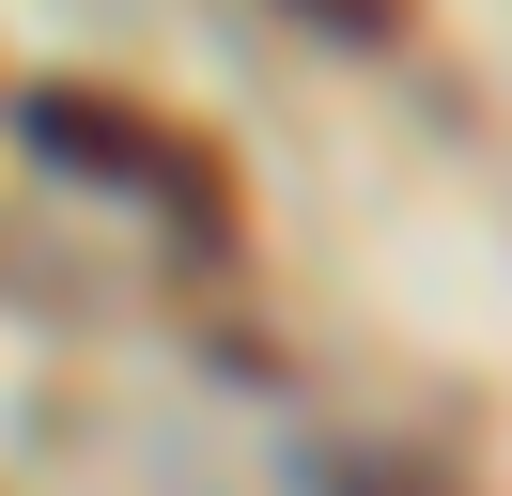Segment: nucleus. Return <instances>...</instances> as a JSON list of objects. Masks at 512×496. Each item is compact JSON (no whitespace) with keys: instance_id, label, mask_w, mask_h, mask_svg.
Here are the masks:
<instances>
[{"instance_id":"1","label":"nucleus","mask_w":512,"mask_h":496,"mask_svg":"<svg viewBox=\"0 0 512 496\" xmlns=\"http://www.w3.org/2000/svg\"><path fill=\"white\" fill-rule=\"evenodd\" d=\"M32 140L63 155V171H109V186H140V202H171V217H187L202 248L233 233V202H218V171H202V155L171 140L156 109H125V93H78V78H47V93H32Z\"/></svg>"},{"instance_id":"2","label":"nucleus","mask_w":512,"mask_h":496,"mask_svg":"<svg viewBox=\"0 0 512 496\" xmlns=\"http://www.w3.org/2000/svg\"><path fill=\"white\" fill-rule=\"evenodd\" d=\"M295 16H326V31H357V47H388V31H404V0H295Z\"/></svg>"}]
</instances>
